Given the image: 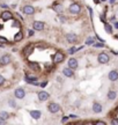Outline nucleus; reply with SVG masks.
<instances>
[{"mask_svg": "<svg viewBox=\"0 0 118 125\" xmlns=\"http://www.w3.org/2000/svg\"><path fill=\"white\" fill-rule=\"evenodd\" d=\"M68 10H69V13L72 14H79L81 12V6L79 4H77V2H74V4H72L68 7Z\"/></svg>", "mask_w": 118, "mask_h": 125, "instance_id": "nucleus-1", "label": "nucleus"}, {"mask_svg": "<svg viewBox=\"0 0 118 125\" xmlns=\"http://www.w3.org/2000/svg\"><path fill=\"white\" fill-rule=\"evenodd\" d=\"M48 109H49V111H50L51 114H57V112L60 110V105H59L58 103L52 102L48 105Z\"/></svg>", "mask_w": 118, "mask_h": 125, "instance_id": "nucleus-2", "label": "nucleus"}, {"mask_svg": "<svg viewBox=\"0 0 118 125\" xmlns=\"http://www.w3.org/2000/svg\"><path fill=\"white\" fill-rule=\"evenodd\" d=\"M109 56L108 53H105V52H102V53L98 54V57H97V60L100 64H107V62H109Z\"/></svg>", "mask_w": 118, "mask_h": 125, "instance_id": "nucleus-3", "label": "nucleus"}, {"mask_svg": "<svg viewBox=\"0 0 118 125\" xmlns=\"http://www.w3.org/2000/svg\"><path fill=\"white\" fill-rule=\"evenodd\" d=\"M64 59H65V54H64L63 52L58 51V52H56V53H55V57H53V62H55L56 64H59V62H64Z\"/></svg>", "mask_w": 118, "mask_h": 125, "instance_id": "nucleus-4", "label": "nucleus"}, {"mask_svg": "<svg viewBox=\"0 0 118 125\" xmlns=\"http://www.w3.org/2000/svg\"><path fill=\"white\" fill-rule=\"evenodd\" d=\"M32 27L34 29L37 31H42L44 28H45V23L42 22V21H35V22L32 23Z\"/></svg>", "mask_w": 118, "mask_h": 125, "instance_id": "nucleus-5", "label": "nucleus"}, {"mask_svg": "<svg viewBox=\"0 0 118 125\" xmlns=\"http://www.w3.org/2000/svg\"><path fill=\"white\" fill-rule=\"evenodd\" d=\"M49 97H50V95H49V93L45 92V90H41V92L38 93V100L42 101V102H44V101H46V100H49Z\"/></svg>", "mask_w": 118, "mask_h": 125, "instance_id": "nucleus-6", "label": "nucleus"}, {"mask_svg": "<svg viewBox=\"0 0 118 125\" xmlns=\"http://www.w3.org/2000/svg\"><path fill=\"white\" fill-rule=\"evenodd\" d=\"M22 10H23V13L27 14V15H32V14L35 13V8L32 7L31 5H26Z\"/></svg>", "mask_w": 118, "mask_h": 125, "instance_id": "nucleus-7", "label": "nucleus"}, {"mask_svg": "<svg viewBox=\"0 0 118 125\" xmlns=\"http://www.w3.org/2000/svg\"><path fill=\"white\" fill-rule=\"evenodd\" d=\"M66 41L71 44H74V43L78 42V36L75 34H67L66 35Z\"/></svg>", "mask_w": 118, "mask_h": 125, "instance_id": "nucleus-8", "label": "nucleus"}, {"mask_svg": "<svg viewBox=\"0 0 118 125\" xmlns=\"http://www.w3.org/2000/svg\"><path fill=\"white\" fill-rule=\"evenodd\" d=\"M12 62V58H10V56L9 54H4L1 58H0V64L1 65H8L9 62Z\"/></svg>", "mask_w": 118, "mask_h": 125, "instance_id": "nucleus-9", "label": "nucleus"}, {"mask_svg": "<svg viewBox=\"0 0 118 125\" xmlns=\"http://www.w3.org/2000/svg\"><path fill=\"white\" fill-rule=\"evenodd\" d=\"M32 51H34V44H31V43H30V44H28L27 46L23 49V53H24V56H26V57H28L29 54L32 53Z\"/></svg>", "mask_w": 118, "mask_h": 125, "instance_id": "nucleus-10", "label": "nucleus"}, {"mask_svg": "<svg viewBox=\"0 0 118 125\" xmlns=\"http://www.w3.org/2000/svg\"><path fill=\"white\" fill-rule=\"evenodd\" d=\"M1 19H2L4 21L12 20V19H13V14L10 13L9 10H5V12H2V14H1Z\"/></svg>", "mask_w": 118, "mask_h": 125, "instance_id": "nucleus-11", "label": "nucleus"}, {"mask_svg": "<svg viewBox=\"0 0 118 125\" xmlns=\"http://www.w3.org/2000/svg\"><path fill=\"white\" fill-rule=\"evenodd\" d=\"M14 94H15V97L20 98V100L26 96V92H24V89H23V88H18V89L15 90V93H14Z\"/></svg>", "mask_w": 118, "mask_h": 125, "instance_id": "nucleus-12", "label": "nucleus"}, {"mask_svg": "<svg viewBox=\"0 0 118 125\" xmlns=\"http://www.w3.org/2000/svg\"><path fill=\"white\" fill-rule=\"evenodd\" d=\"M63 73H64V75L67 76V78H72V76L74 75V72H73V70L71 68V67H66V68H64Z\"/></svg>", "mask_w": 118, "mask_h": 125, "instance_id": "nucleus-13", "label": "nucleus"}, {"mask_svg": "<svg viewBox=\"0 0 118 125\" xmlns=\"http://www.w3.org/2000/svg\"><path fill=\"white\" fill-rule=\"evenodd\" d=\"M102 110H103L102 104H100V103H97V102H95L93 104V111L95 112V114H100V112H102Z\"/></svg>", "mask_w": 118, "mask_h": 125, "instance_id": "nucleus-14", "label": "nucleus"}, {"mask_svg": "<svg viewBox=\"0 0 118 125\" xmlns=\"http://www.w3.org/2000/svg\"><path fill=\"white\" fill-rule=\"evenodd\" d=\"M110 81H117L118 80V72L117 71H110L108 75Z\"/></svg>", "mask_w": 118, "mask_h": 125, "instance_id": "nucleus-15", "label": "nucleus"}, {"mask_svg": "<svg viewBox=\"0 0 118 125\" xmlns=\"http://www.w3.org/2000/svg\"><path fill=\"white\" fill-rule=\"evenodd\" d=\"M24 80L27 81L28 83H32V85H38V82H37V78H35V76H29V75H26V78H24Z\"/></svg>", "mask_w": 118, "mask_h": 125, "instance_id": "nucleus-16", "label": "nucleus"}, {"mask_svg": "<svg viewBox=\"0 0 118 125\" xmlns=\"http://www.w3.org/2000/svg\"><path fill=\"white\" fill-rule=\"evenodd\" d=\"M30 116H31V118H34V119H39L42 116V114L39 110H31V111H30Z\"/></svg>", "mask_w": 118, "mask_h": 125, "instance_id": "nucleus-17", "label": "nucleus"}, {"mask_svg": "<svg viewBox=\"0 0 118 125\" xmlns=\"http://www.w3.org/2000/svg\"><path fill=\"white\" fill-rule=\"evenodd\" d=\"M68 67H71L72 70H75L78 67V60L75 58H71L68 60Z\"/></svg>", "mask_w": 118, "mask_h": 125, "instance_id": "nucleus-18", "label": "nucleus"}, {"mask_svg": "<svg viewBox=\"0 0 118 125\" xmlns=\"http://www.w3.org/2000/svg\"><path fill=\"white\" fill-rule=\"evenodd\" d=\"M28 65H29V67H30L31 70H34V71H37V72H38L39 70H41L39 65H38L37 62H29V64H28Z\"/></svg>", "mask_w": 118, "mask_h": 125, "instance_id": "nucleus-19", "label": "nucleus"}, {"mask_svg": "<svg viewBox=\"0 0 118 125\" xmlns=\"http://www.w3.org/2000/svg\"><path fill=\"white\" fill-rule=\"evenodd\" d=\"M22 40H23V32L22 31L16 32L15 36H14V41H15V42H20V41H22Z\"/></svg>", "mask_w": 118, "mask_h": 125, "instance_id": "nucleus-20", "label": "nucleus"}, {"mask_svg": "<svg viewBox=\"0 0 118 125\" xmlns=\"http://www.w3.org/2000/svg\"><path fill=\"white\" fill-rule=\"evenodd\" d=\"M116 96H117V93H116L115 90H110L109 93H108V98H109V100H111V101H112V100H115V98H116Z\"/></svg>", "mask_w": 118, "mask_h": 125, "instance_id": "nucleus-21", "label": "nucleus"}, {"mask_svg": "<svg viewBox=\"0 0 118 125\" xmlns=\"http://www.w3.org/2000/svg\"><path fill=\"white\" fill-rule=\"evenodd\" d=\"M104 29H105V31H107L108 34H111V32H112V27H111L110 24L104 23Z\"/></svg>", "mask_w": 118, "mask_h": 125, "instance_id": "nucleus-22", "label": "nucleus"}, {"mask_svg": "<svg viewBox=\"0 0 118 125\" xmlns=\"http://www.w3.org/2000/svg\"><path fill=\"white\" fill-rule=\"evenodd\" d=\"M0 116L2 117V118H5V119H7V118H8V117H9V115H8V114H7V112L1 111V112H0Z\"/></svg>", "mask_w": 118, "mask_h": 125, "instance_id": "nucleus-23", "label": "nucleus"}, {"mask_svg": "<svg viewBox=\"0 0 118 125\" xmlns=\"http://www.w3.org/2000/svg\"><path fill=\"white\" fill-rule=\"evenodd\" d=\"M0 43H2V44H7L8 43V40L7 38H5L2 36H0Z\"/></svg>", "mask_w": 118, "mask_h": 125, "instance_id": "nucleus-24", "label": "nucleus"}, {"mask_svg": "<svg viewBox=\"0 0 118 125\" xmlns=\"http://www.w3.org/2000/svg\"><path fill=\"white\" fill-rule=\"evenodd\" d=\"M53 9H55V10H57V12H58V13H60V12H61V10H63V7H61V6H60V5H57V6H56V7H53Z\"/></svg>", "mask_w": 118, "mask_h": 125, "instance_id": "nucleus-25", "label": "nucleus"}, {"mask_svg": "<svg viewBox=\"0 0 118 125\" xmlns=\"http://www.w3.org/2000/svg\"><path fill=\"white\" fill-rule=\"evenodd\" d=\"M86 44L87 45H91V44H94V38H88V40L86 41Z\"/></svg>", "mask_w": 118, "mask_h": 125, "instance_id": "nucleus-26", "label": "nucleus"}, {"mask_svg": "<svg viewBox=\"0 0 118 125\" xmlns=\"http://www.w3.org/2000/svg\"><path fill=\"white\" fill-rule=\"evenodd\" d=\"M80 49H81V48H79V49H75V48H71V49L68 50V53H69V54H73L74 52H75V51H77V50H80Z\"/></svg>", "mask_w": 118, "mask_h": 125, "instance_id": "nucleus-27", "label": "nucleus"}, {"mask_svg": "<svg viewBox=\"0 0 118 125\" xmlns=\"http://www.w3.org/2000/svg\"><path fill=\"white\" fill-rule=\"evenodd\" d=\"M12 26H13V27H15V28H20V27H21L19 21H13V24H12Z\"/></svg>", "mask_w": 118, "mask_h": 125, "instance_id": "nucleus-28", "label": "nucleus"}, {"mask_svg": "<svg viewBox=\"0 0 118 125\" xmlns=\"http://www.w3.org/2000/svg\"><path fill=\"white\" fill-rule=\"evenodd\" d=\"M95 124L96 125H105V122H103V121H96Z\"/></svg>", "mask_w": 118, "mask_h": 125, "instance_id": "nucleus-29", "label": "nucleus"}, {"mask_svg": "<svg viewBox=\"0 0 118 125\" xmlns=\"http://www.w3.org/2000/svg\"><path fill=\"white\" fill-rule=\"evenodd\" d=\"M5 83V78L2 75H0V86H2Z\"/></svg>", "mask_w": 118, "mask_h": 125, "instance_id": "nucleus-30", "label": "nucleus"}, {"mask_svg": "<svg viewBox=\"0 0 118 125\" xmlns=\"http://www.w3.org/2000/svg\"><path fill=\"white\" fill-rule=\"evenodd\" d=\"M111 124H114V125H118V119H117V118H114V119L111 121Z\"/></svg>", "mask_w": 118, "mask_h": 125, "instance_id": "nucleus-31", "label": "nucleus"}, {"mask_svg": "<svg viewBox=\"0 0 118 125\" xmlns=\"http://www.w3.org/2000/svg\"><path fill=\"white\" fill-rule=\"evenodd\" d=\"M5 123H6V119H5V118H2V117L0 116V125L5 124Z\"/></svg>", "mask_w": 118, "mask_h": 125, "instance_id": "nucleus-32", "label": "nucleus"}, {"mask_svg": "<svg viewBox=\"0 0 118 125\" xmlns=\"http://www.w3.org/2000/svg\"><path fill=\"white\" fill-rule=\"evenodd\" d=\"M95 46H96V48H100V46H101V48H103V46H104V44H101V43H96Z\"/></svg>", "mask_w": 118, "mask_h": 125, "instance_id": "nucleus-33", "label": "nucleus"}, {"mask_svg": "<svg viewBox=\"0 0 118 125\" xmlns=\"http://www.w3.org/2000/svg\"><path fill=\"white\" fill-rule=\"evenodd\" d=\"M68 121V117H63V119H61V123H66Z\"/></svg>", "mask_w": 118, "mask_h": 125, "instance_id": "nucleus-34", "label": "nucleus"}, {"mask_svg": "<svg viewBox=\"0 0 118 125\" xmlns=\"http://www.w3.org/2000/svg\"><path fill=\"white\" fill-rule=\"evenodd\" d=\"M46 85H48V81H44V82H42L41 83V87H45Z\"/></svg>", "mask_w": 118, "mask_h": 125, "instance_id": "nucleus-35", "label": "nucleus"}, {"mask_svg": "<svg viewBox=\"0 0 118 125\" xmlns=\"http://www.w3.org/2000/svg\"><path fill=\"white\" fill-rule=\"evenodd\" d=\"M29 36H34V31L32 30H29Z\"/></svg>", "mask_w": 118, "mask_h": 125, "instance_id": "nucleus-36", "label": "nucleus"}, {"mask_svg": "<svg viewBox=\"0 0 118 125\" xmlns=\"http://www.w3.org/2000/svg\"><path fill=\"white\" fill-rule=\"evenodd\" d=\"M9 104H10V105H13V107H15V103H14L13 101H9Z\"/></svg>", "mask_w": 118, "mask_h": 125, "instance_id": "nucleus-37", "label": "nucleus"}, {"mask_svg": "<svg viewBox=\"0 0 118 125\" xmlns=\"http://www.w3.org/2000/svg\"><path fill=\"white\" fill-rule=\"evenodd\" d=\"M1 7H2V8H7V5H5V4H2V5H1Z\"/></svg>", "mask_w": 118, "mask_h": 125, "instance_id": "nucleus-38", "label": "nucleus"}, {"mask_svg": "<svg viewBox=\"0 0 118 125\" xmlns=\"http://www.w3.org/2000/svg\"><path fill=\"white\" fill-rule=\"evenodd\" d=\"M115 27H116V28H117V29H118V22H116V23H115Z\"/></svg>", "mask_w": 118, "mask_h": 125, "instance_id": "nucleus-39", "label": "nucleus"}, {"mask_svg": "<svg viewBox=\"0 0 118 125\" xmlns=\"http://www.w3.org/2000/svg\"><path fill=\"white\" fill-rule=\"evenodd\" d=\"M110 2H111V4H114V2H115V0H110Z\"/></svg>", "mask_w": 118, "mask_h": 125, "instance_id": "nucleus-40", "label": "nucleus"}, {"mask_svg": "<svg viewBox=\"0 0 118 125\" xmlns=\"http://www.w3.org/2000/svg\"><path fill=\"white\" fill-rule=\"evenodd\" d=\"M1 29H2V26H1V24H0V30H1Z\"/></svg>", "mask_w": 118, "mask_h": 125, "instance_id": "nucleus-41", "label": "nucleus"}, {"mask_svg": "<svg viewBox=\"0 0 118 125\" xmlns=\"http://www.w3.org/2000/svg\"><path fill=\"white\" fill-rule=\"evenodd\" d=\"M101 1H105V0H101Z\"/></svg>", "mask_w": 118, "mask_h": 125, "instance_id": "nucleus-42", "label": "nucleus"}, {"mask_svg": "<svg viewBox=\"0 0 118 125\" xmlns=\"http://www.w3.org/2000/svg\"><path fill=\"white\" fill-rule=\"evenodd\" d=\"M117 40H118V37H117Z\"/></svg>", "mask_w": 118, "mask_h": 125, "instance_id": "nucleus-43", "label": "nucleus"}]
</instances>
